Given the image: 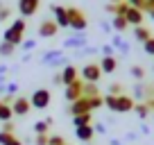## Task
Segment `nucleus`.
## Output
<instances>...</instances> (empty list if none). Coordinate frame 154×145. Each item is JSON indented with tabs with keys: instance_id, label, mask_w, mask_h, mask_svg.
I'll list each match as a JSON object with an SVG mask.
<instances>
[{
	"instance_id": "nucleus-14",
	"label": "nucleus",
	"mask_w": 154,
	"mask_h": 145,
	"mask_svg": "<svg viewBox=\"0 0 154 145\" xmlns=\"http://www.w3.org/2000/svg\"><path fill=\"white\" fill-rule=\"evenodd\" d=\"M50 9H52L54 14V23L59 25V27H68V7H61V5H50Z\"/></svg>"
},
{
	"instance_id": "nucleus-19",
	"label": "nucleus",
	"mask_w": 154,
	"mask_h": 145,
	"mask_svg": "<svg viewBox=\"0 0 154 145\" xmlns=\"http://www.w3.org/2000/svg\"><path fill=\"white\" fill-rule=\"evenodd\" d=\"M111 45H113V48L118 50V52H122V54H127V52H129V43H127V41L122 39L120 34H116L113 39H111Z\"/></svg>"
},
{
	"instance_id": "nucleus-40",
	"label": "nucleus",
	"mask_w": 154,
	"mask_h": 145,
	"mask_svg": "<svg viewBox=\"0 0 154 145\" xmlns=\"http://www.w3.org/2000/svg\"><path fill=\"white\" fill-rule=\"evenodd\" d=\"M0 131H11V134H14V122H2V129H0Z\"/></svg>"
},
{
	"instance_id": "nucleus-1",
	"label": "nucleus",
	"mask_w": 154,
	"mask_h": 145,
	"mask_svg": "<svg viewBox=\"0 0 154 145\" xmlns=\"http://www.w3.org/2000/svg\"><path fill=\"white\" fill-rule=\"evenodd\" d=\"M25 29H27V23H25V18H16L14 23H11L9 27L5 29V34H2V41H7V43H14L16 48H18V45L23 43Z\"/></svg>"
},
{
	"instance_id": "nucleus-53",
	"label": "nucleus",
	"mask_w": 154,
	"mask_h": 145,
	"mask_svg": "<svg viewBox=\"0 0 154 145\" xmlns=\"http://www.w3.org/2000/svg\"><path fill=\"white\" fill-rule=\"evenodd\" d=\"M66 145H68V143H66Z\"/></svg>"
},
{
	"instance_id": "nucleus-26",
	"label": "nucleus",
	"mask_w": 154,
	"mask_h": 145,
	"mask_svg": "<svg viewBox=\"0 0 154 145\" xmlns=\"http://www.w3.org/2000/svg\"><path fill=\"white\" fill-rule=\"evenodd\" d=\"M11 118H14L11 106H9V104H2V106H0V122H9Z\"/></svg>"
},
{
	"instance_id": "nucleus-48",
	"label": "nucleus",
	"mask_w": 154,
	"mask_h": 145,
	"mask_svg": "<svg viewBox=\"0 0 154 145\" xmlns=\"http://www.w3.org/2000/svg\"><path fill=\"white\" fill-rule=\"evenodd\" d=\"M147 14H149V16H152V18H154V7H152V9H149V11H147Z\"/></svg>"
},
{
	"instance_id": "nucleus-21",
	"label": "nucleus",
	"mask_w": 154,
	"mask_h": 145,
	"mask_svg": "<svg viewBox=\"0 0 154 145\" xmlns=\"http://www.w3.org/2000/svg\"><path fill=\"white\" fill-rule=\"evenodd\" d=\"M93 122V111L91 113H79V116H72V125L75 127H84Z\"/></svg>"
},
{
	"instance_id": "nucleus-25",
	"label": "nucleus",
	"mask_w": 154,
	"mask_h": 145,
	"mask_svg": "<svg viewBox=\"0 0 154 145\" xmlns=\"http://www.w3.org/2000/svg\"><path fill=\"white\" fill-rule=\"evenodd\" d=\"M16 52L14 43H7V41H0V57H11Z\"/></svg>"
},
{
	"instance_id": "nucleus-30",
	"label": "nucleus",
	"mask_w": 154,
	"mask_h": 145,
	"mask_svg": "<svg viewBox=\"0 0 154 145\" xmlns=\"http://www.w3.org/2000/svg\"><path fill=\"white\" fill-rule=\"evenodd\" d=\"M48 145H66V140L59 134H48Z\"/></svg>"
},
{
	"instance_id": "nucleus-35",
	"label": "nucleus",
	"mask_w": 154,
	"mask_h": 145,
	"mask_svg": "<svg viewBox=\"0 0 154 145\" xmlns=\"http://www.w3.org/2000/svg\"><path fill=\"white\" fill-rule=\"evenodd\" d=\"M5 93H9V95H18V84H16V82H7Z\"/></svg>"
},
{
	"instance_id": "nucleus-43",
	"label": "nucleus",
	"mask_w": 154,
	"mask_h": 145,
	"mask_svg": "<svg viewBox=\"0 0 154 145\" xmlns=\"http://www.w3.org/2000/svg\"><path fill=\"white\" fill-rule=\"evenodd\" d=\"M52 84H57V86H59V84H61V72H57V75H54V77H52Z\"/></svg>"
},
{
	"instance_id": "nucleus-47",
	"label": "nucleus",
	"mask_w": 154,
	"mask_h": 145,
	"mask_svg": "<svg viewBox=\"0 0 154 145\" xmlns=\"http://www.w3.org/2000/svg\"><path fill=\"white\" fill-rule=\"evenodd\" d=\"M111 145H122L120 140H116V138H111Z\"/></svg>"
},
{
	"instance_id": "nucleus-4",
	"label": "nucleus",
	"mask_w": 154,
	"mask_h": 145,
	"mask_svg": "<svg viewBox=\"0 0 154 145\" xmlns=\"http://www.w3.org/2000/svg\"><path fill=\"white\" fill-rule=\"evenodd\" d=\"M79 77H82L84 82L97 84V82H100V77H102V68H100V63H95V61L84 63L82 70H79Z\"/></svg>"
},
{
	"instance_id": "nucleus-27",
	"label": "nucleus",
	"mask_w": 154,
	"mask_h": 145,
	"mask_svg": "<svg viewBox=\"0 0 154 145\" xmlns=\"http://www.w3.org/2000/svg\"><path fill=\"white\" fill-rule=\"evenodd\" d=\"M129 72H131V77H134L136 82H143V77H145L143 66H131V68H129Z\"/></svg>"
},
{
	"instance_id": "nucleus-52",
	"label": "nucleus",
	"mask_w": 154,
	"mask_h": 145,
	"mask_svg": "<svg viewBox=\"0 0 154 145\" xmlns=\"http://www.w3.org/2000/svg\"><path fill=\"white\" fill-rule=\"evenodd\" d=\"M152 86H154V84H152Z\"/></svg>"
},
{
	"instance_id": "nucleus-18",
	"label": "nucleus",
	"mask_w": 154,
	"mask_h": 145,
	"mask_svg": "<svg viewBox=\"0 0 154 145\" xmlns=\"http://www.w3.org/2000/svg\"><path fill=\"white\" fill-rule=\"evenodd\" d=\"M0 145H23V140L16 138V134L11 131H0Z\"/></svg>"
},
{
	"instance_id": "nucleus-34",
	"label": "nucleus",
	"mask_w": 154,
	"mask_h": 145,
	"mask_svg": "<svg viewBox=\"0 0 154 145\" xmlns=\"http://www.w3.org/2000/svg\"><path fill=\"white\" fill-rule=\"evenodd\" d=\"M102 57H116V48H113L111 43L102 45Z\"/></svg>"
},
{
	"instance_id": "nucleus-2",
	"label": "nucleus",
	"mask_w": 154,
	"mask_h": 145,
	"mask_svg": "<svg viewBox=\"0 0 154 145\" xmlns=\"http://www.w3.org/2000/svg\"><path fill=\"white\" fill-rule=\"evenodd\" d=\"M68 27H72L75 32H86L88 27V20H86V14L77 7H68Z\"/></svg>"
},
{
	"instance_id": "nucleus-17",
	"label": "nucleus",
	"mask_w": 154,
	"mask_h": 145,
	"mask_svg": "<svg viewBox=\"0 0 154 145\" xmlns=\"http://www.w3.org/2000/svg\"><path fill=\"white\" fill-rule=\"evenodd\" d=\"M75 136L82 140V143H88V140H93V136H95V129H93V125L75 127Z\"/></svg>"
},
{
	"instance_id": "nucleus-54",
	"label": "nucleus",
	"mask_w": 154,
	"mask_h": 145,
	"mask_svg": "<svg viewBox=\"0 0 154 145\" xmlns=\"http://www.w3.org/2000/svg\"><path fill=\"white\" fill-rule=\"evenodd\" d=\"M152 68H154V66H152Z\"/></svg>"
},
{
	"instance_id": "nucleus-50",
	"label": "nucleus",
	"mask_w": 154,
	"mask_h": 145,
	"mask_svg": "<svg viewBox=\"0 0 154 145\" xmlns=\"http://www.w3.org/2000/svg\"><path fill=\"white\" fill-rule=\"evenodd\" d=\"M2 5H5V2H2V0H0V7H2Z\"/></svg>"
},
{
	"instance_id": "nucleus-29",
	"label": "nucleus",
	"mask_w": 154,
	"mask_h": 145,
	"mask_svg": "<svg viewBox=\"0 0 154 145\" xmlns=\"http://www.w3.org/2000/svg\"><path fill=\"white\" fill-rule=\"evenodd\" d=\"M48 129H50V125H48L45 120L34 122V131H36V134H48Z\"/></svg>"
},
{
	"instance_id": "nucleus-23",
	"label": "nucleus",
	"mask_w": 154,
	"mask_h": 145,
	"mask_svg": "<svg viewBox=\"0 0 154 145\" xmlns=\"http://www.w3.org/2000/svg\"><path fill=\"white\" fill-rule=\"evenodd\" d=\"M134 111L138 113L140 120H145V118L149 116V106H147V102H136V104H134Z\"/></svg>"
},
{
	"instance_id": "nucleus-46",
	"label": "nucleus",
	"mask_w": 154,
	"mask_h": 145,
	"mask_svg": "<svg viewBox=\"0 0 154 145\" xmlns=\"http://www.w3.org/2000/svg\"><path fill=\"white\" fill-rule=\"evenodd\" d=\"M140 134H149V127L147 125H140Z\"/></svg>"
},
{
	"instance_id": "nucleus-42",
	"label": "nucleus",
	"mask_w": 154,
	"mask_h": 145,
	"mask_svg": "<svg viewBox=\"0 0 154 145\" xmlns=\"http://www.w3.org/2000/svg\"><path fill=\"white\" fill-rule=\"evenodd\" d=\"M147 102V106H149V113H152V118H154V97H149V100H145Z\"/></svg>"
},
{
	"instance_id": "nucleus-7",
	"label": "nucleus",
	"mask_w": 154,
	"mask_h": 145,
	"mask_svg": "<svg viewBox=\"0 0 154 145\" xmlns=\"http://www.w3.org/2000/svg\"><path fill=\"white\" fill-rule=\"evenodd\" d=\"M63 97H66L68 102H75V100H79V97H84V79H77V82L68 84L66 91H63Z\"/></svg>"
},
{
	"instance_id": "nucleus-22",
	"label": "nucleus",
	"mask_w": 154,
	"mask_h": 145,
	"mask_svg": "<svg viewBox=\"0 0 154 145\" xmlns=\"http://www.w3.org/2000/svg\"><path fill=\"white\" fill-rule=\"evenodd\" d=\"M111 27L120 34V32H125V29L129 27V23L125 20V16H113V18H111Z\"/></svg>"
},
{
	"instance_id": "nucleus-49",
	"label": "nucleus",
	"mask_w": 154,
	"mask_h": 145,
	"mask_svg": "<svg viewBox=\"0 0 154 145\" xmlns=\"http://www.w3.org/2000/svg\"><path fill=\"white\" fill-rule=\"evenodd\" d=\"M109 2H113V5H118V2H122V0H109Z\"/></svg>"
},
{
	"instance_id": "nucleus-6",
	"label": "nucleus",
	"mask_w": 154,
	"mask_h": 145,
	"mask_svg": "<svg viewBox=\"0 0 154 145\" xmlns=\"http://www.w3.org/2000/svg\"><path fill=\"white\" fill-rule=\"evenodd\" d=\"M11 111H14V116H20V118H25L29 111H32V104H29V97H25V95H16L14 97V102H11Z\"/></svg>"
},
{
	"instance_id": "nucleus-12",
	"label": "nucleus",
	"mask_w": 154,
	"mask_h": 145,
	"mask_svg": "<svg viewBox=\"0 0 154 145\" xmlns=\"http://www.w3.org/2000/svg\"><path fill=\"white\" fill-rule=\"evenodd\" d=\"M91 102H88V97H79V100L70 102V106H68V113L70 116H79V113H91Z\"/></svg>"
},
{
	"instance_id": "nucleus-37",
	"label": "nucleus",
	"mask_w": 154,
	"mask_h": 145,
	"mask_svg": "<svg viewBox=\"0 0 154 145\" xmlns=\"http://www.w3.org/2000/svg\"><path fill=\"white\" fill-rule=\"evenodd\" d=\"M34 145H48V134H36Z\"/></svg>"
},
{
	"instance_id": "nucleus-24",
	"label": "nucleus",
	"mask_w": 154,
	"mask_h": 145,
	"mask_svg": "<svg viewBox=\"0 0 154 145\" xmlns=\"http://www.w3.org/2000/svg\"><path fill=\"white\" fill-rule=\"evenodd\" d=\"M95 95H102L97 84H91V82H84V97H95Z\"/></svg>"
},
{
	"instance_id": "nucleus-16",
	"label": "nucleus",
	"mask_w": 154,
	"mask_h": 145,
	"mask_svg": "<svg viewBox=\"0 0 154 145\" xmlns=\"http://www.w3.org/2000/svg\"><path fill=\"white\" fill-rule=\"evenodd\" d=\"M97 63H100V68H102V75H113L116 68H118V59L116 57H102Z\"/></svg>"
},
{
	"instance_id": "nucleus-41",
	"label": "nucleus",
	"mask_w": 154,
	"mask_h": 145,
	"mask_svg": "<svg viewBox=\"0 0 154 145\" xmlns=\"http://www.w3.org/2000/svg\"><path fill=\"white\" fill-rule=\"evenodd\" d=\"M100 27H102V32H106V34H109L111 29H113V27H111V23H106V20H102V23H100Z\"/></svg>"
},
{
	"instance_id": "nucleus-32",
	"label": "nucleus",
	"mask_w": 154,
	"mask_h": 145,
	"mask_svg": "<svg viewBox=\"0 0 154 145\" xmlns=\"http://www.w3.org/2000/svg\"><path fill=\"white\" fill-rule=\"evenodd\" d=\"M11 16V7H7V5H2L0 7V23H5L7 18Z\"/></svg>"
},
{
	"instance_id": "nucleus-51",
	"label": "nucleus",
	"mask_w": 154,
	"mask_h": 145,
	"mask_svg": "<svg viewBox=\"0 0 154 145\" xmlns=\"http://www.w3.org/2000/svg\"><path fill=\"white\" fill-rule=\"evenodd\" d=\"M0 106H2V100H0Z\"/></svg>"
},
{
	"instance_id": "nucleus-11",
	"label": "nucleus",
	"mask_w": 154,
	"mask_h": 145,
	"mask_svg": "<svg viewBox=\"0 0 154 145\" xmlns=\"http://www.w3.org/2000/svg\"><path fill=\"white\" fill-rule=\"evenodd\" d=\"M134 97L127 95V93H122V95H116V111L113 113H129L131 109H134Z\"/></svg>"
},
{
	"instance_id": "nucleus-39",
	"label": "nucleus",
	"mask_w": 154,
	"mask_h": 145,
	"mask_svg": "<svg viewBox=\"0 0 154 145\" xmlns=\"http://www.w3.org/2000/svg\"><path fill=\"white\" fill-rule=\"evenodd\" d=\"M5 88H7V77L0 75V95H5Z\"/></svg>"
},
{
	"instance_id": "nucleus-10",
	"label": "nucleus",
	"mask_w": 154,
	"mask_h": 145,
	"mask_svg": "<svg viewBox=\"0 0 154 145\" xmlns=\"http://www.w3.org/2000/svg\"><path fill=\"white\" fill-rule=\"evenodd\" d=\"M41 7V0H18V11H20V18H29L34 16Z\"/></svg>"
},
{
	"instance_id": "nucleus-5",
	"label": "nucleus",
	"mask_w": 154,
	"mask_h": 145,
	"mask_svg": "<svg viewBox=\"0 0 154 145\" xmlns=\"http://www.w3.org/2000/svg\"><path fill=\"white\" fill-rule=\"evenodd\" d=\"M50 100H52V95H50L48 88H36V91L29 95V104H32V109H48Z\"/></svg>"
},
{
	"instance_id": "nucleus-45",
	"label": "nucleus",
	"mask_w": 154,
	"mask_h": 145,
	"mask_svg": "<svg viewBox=\"0 0 154 145\" xmlns=\"http://www.w3.org/2000/svg\"><path fill=\"white\" fill-rule=\"evenodd\" d=\"M7 72H9V68H7L5 63H0V75H7Z\"/></svg>"
},
{
	"instance_id": "nucleus-28",
	"label": "nucleus",
	"mask_w": 154,
	"mask_h": 145,
	"mask_svg": "<svg viewBox=\"0 0 154 145\" xmlns=\"http://www.w3.org/2000/svg\"><path fill=\"white\" fill-rule=\"evenodd\" d=\"M88 102H91V109L95 111V109L104 106V95H95V97H88Z\"/></svg>"
},
{
	"instance_id": "nucleus-20",
	"label": "nucleus",
	"mask_w": 154,
	"mask_h": 145,
	"mask_svg": "<svg viewBox=\"0 0 154 145\" xmlns=\"http://www.w3.org/2000/svg\"><path fill=\"white\" fill-rule=\"evenodd\" d=\"M134 39L140 41V43H145L147 39H152V34H149V29L145 27V25H138V27H134Z\"/></svg>"
},
{
	"instance_id": "nucleus-15",
	"label": "nucleus",
	"mask_w": 154,
	"mask_h": 145,
	"mask_svg": "<svg viewBox=\"0 0 154 145\" xmlns=\"http://www.w3.org/2000/svg\"><path fill=\"white\" fill-rule=\"evenodd\" d=\"M125 20L129 25H134V27H138V25H143V11L129 5V7H127V11H125Z\"/></svg>"
},
{
	"instance_id": "nucleus-33",
	"label": "nucleus",
	"mask_w": 154,
	"mask_h": 145,
	"mask_svg": "<svg viewBox=\"0 0 154 145\" xmlns=\"http://www.w3.org/2000/svg\"><path fill=\"white\" fill-rule=\"evenodd\" d=\"M143 50L149 54V57H154V36H152V39H147V41L143 43Z\"/></svg>"
},
{
	"instance_id": "nucleus-38",
	"label": "nucleus",
	"mask_w": 154,
	"mask_h": 145,
	"mask_svg": "<svg viewBox=\"0 0 154 145\" xmlns=\"http://www.w3.org/2000/svg\"><path fill=\"white\" fill-rule=\"evenodd\" d=\"M93 129H95V134H106V125H104V122H95Z\"/></svg>"
},
{
	"instance_id": "nucleus-8",
	"label": "nucleus",
	"mask_w": 154,
	"mask_h": 145,
	"mask_svg": "<svg viewBox=\"0 0 154 145\" xmlns=\"http://www.w3.org/2000/svg\"><path fill=\"white\" fill-rule=\"evenodd\" d=\"M86 43H88L86 32H75L72 36H68V39L63 41V48H66V50H70V48L82 50V48H86Z\"/></svg>"
},
{
	"instance_id": "nucleus-36",
	"label": "nucleus",
	"mask_w": 154,
	"mask_h": 145,
	"mask_svg": "<svg viewBox=\"0 0 154 145\" xmlns=\"http://www.w3.org/2000/svg\"><path fill=\"white\" fill-rule=\"evenodd\" d=\"M109 93H111V95H122V93H125V88H122L120 84H111V86H109Z\"/></svg>"
},
{
	"instance_id": "nucleus-9",
	"label": "nucleus",
	"mask_w": 154,
	"mask_h": 145,
	"mask_svg": "<svg viewBox=\"0 0 154 145\" xmlns=\"http://www.w3.org/2000/svg\"><path fill=\"white\" fill-rule=\"evenodd\" d=\"M57 32H59V25L54 23V18L41 20V25H38V36L41 39H52V36H57Z\"/></svg>"
},
{
	"instance_id": "nucleus-31",
	"label": "nucleus",
	"mask_w": 154,
	"mask_h": 145,
	"mask_svg": "<svg viewBox=\"0 0 154 145\" xmlns=\"http://www.w3.org/2000/svg\"><path fill=\"white\" fill-rule=\"evenodd\" d=\"M20 48H23L25 52H32V50L36 48V41H34V39H23V43H20Z\"/></svg>"
},
{
	"instance_id": "nucleus-44",
	"label": "nucleus",
	"mask_w": 154,
	"mask_h": 145,
	"mask_svg": "<svg viewBox=\"0 0 154 145\" xmlns=\"http://www.w3.org/2000/svg\"><path fill=\"white\" fill-rule=\"evenodd\" d=\"M104 9H106V11H109V14H116V5H113V2H109V5H106V7H104Z\"/></svg>"
},
{
	"instance_id": "nucleus-3",
	"label": "nucleus",
	"mask_w": 154,
	"mask_h": 145,
	"mask_svg": "<svg viewBox=\"0 0 154 145\" xmlns=\"http://www.w3.org/2000/svg\"><path fill=\"white\" fill-rule=\"evenodd\" d=\"M41 63L43 66H50V68H59V66H66L68 59L66 54H63V50H48V52L41 54Z\"/></svg>"
},
{
	"instance_id": "nucleus-13",
	"label": "nucleus",
	"mask_w": 154,
	"mask_h": 145,
	"mask_svg": "<svg viewBox=\"0 0 154 145\" xmlns=\"http://www.w3.org/2000/svg\"><path fill=\"white\" fill-rule=\"evenodd\" d=\"M77 79H79V70H77V66L66 63V66L61 68V84H63V86H68V84L77 82Z\"/></svg>"
}]
</instances>
